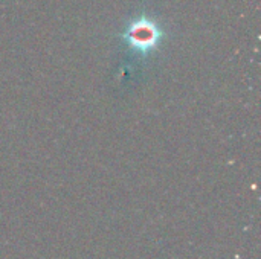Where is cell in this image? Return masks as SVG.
<instances>
[{"label":"cell","instance_id":"cell-1","mask_svg":"<svg viewBox=\"0 0 261 259\" xmlns=\"http://www.w3.org/2000/svg\"><path fill=\"white\" fill-rule=\"evenodd\" d=\"M128 37H130V41L136 47L145 49V47H151L158 41L159 32H158L156 26L151 21L139 20V21L132 24Z\"/></svg>","mask_w":261,"mask_h":259}]
</instances>
